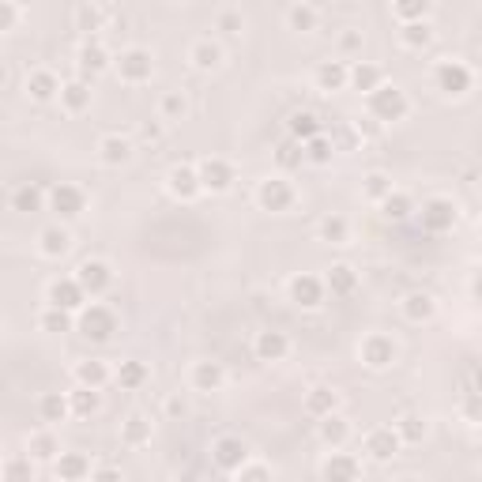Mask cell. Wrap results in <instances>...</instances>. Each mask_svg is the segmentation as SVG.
Masks as SVG:
<instances>
[{
	"label": "cell",
	"mask_w": 482,
	"mask_h": 482,
	"mask_svg": "<svg viewBox=\"0 0 482 482\" xmlns=\"http://www.w3.org/2000/svg\"><path fill=\"white\" fill-rule=\"evenodd\" d=\"M117 328H121L117 313L110 305H102V302H91V305H83L76 313V332L83 335V340H91V343H110L117 335Z\"/></svg>",
	"instance_id": "6da1fadb"
},
{
	"label": "cell",
	"mask_w": 482,
	"mask_h": 482,
	"mask_svg": "<svg viewBox=\"0 0 482 482\" xmlns=\"http://www.w3.org/2000/svg\"><path fill=\"white\" fill-rule=\"evenodd\" d=\"M366 102H369V117L381 124H396V121H404L407 114H411V98H407V91L404 87H396V83H385V87H377L373 95H366Z\"/></svg>",
	"instance_id": "7a4b0ae2"
},
{
	"label": "cell",
	"mask_w": 482,
	"mask_h": 482,
	"mask_svg": "<svg viewBox=\"0 0 482 482\" xmlns=\"http://www.w3.org/2000/svg\"><path fill=\"white\" fill-rule=\"evenodd\" d=\"M414 215L426 234H449L459 219V207L449 196H430V200H423V207H414Z\"/></svg>",
	"instance_id": "3957f363"
},
{
	"label": "cell",
	"mask_w": 482,
	"mask_h": 482,
	"mask_svg": "<svg viewBox=\"0 0 482 482\" xmlns=\"http://www.w3.org/2000/svg\"><path fill=\"white\" fill-rule=\"evenodd\" d=\"M471 83H475V76H471V68L464 65V60L445 57V60H437L433 65V87L441 91L445 98H464L471 91Z\"/></svg>",
	"instance_id": "277c9868"
},
{
	"label": "cell",
	"mask_w": 482,
	"mask_h": 482,
	"mask_svg": "<svg viewBox=\"0 0 482 482\" xmlns=\"http://www.w3.org/2000/svg\"><path fill=\"white\" fill-rule=\"evenodd\" d=\"M196 181H200V193H230L238 181V170L230 159H219V155H207L196 162Z\"/></svg>",
	"instance_id": "5b68a950"
},
{
	"label": "cell",
	"mask_w": 482,
	"mask_h": 482,
	"mask_svg": "<svg viewBox=\"0 0 482 482\" xmlns=\"http://www.w3.org/2000/svg\"><path fill=\"white\" fill-rule=\"evenodd\" d=\"M46 207L60 219V226H65V223H72V219H79L83 212H87V193H83L79 185L60 181L46 193Z\"/></svg>",
	"instance_id": "8992f818"
},
{
	"label": "cell",
	"mask_w": 482,
	"mask_h": 482,
	"mask_svg": "<svg viewBox=\"0 0 482 482\" xmlns=\"http://www.w3.org/2000/svg\"><path fill=\"white\" fill-rule=\"evenodd\" d=\"M295 200H298V188L290 185L286 177H264L260 185H257V204H260V212H271V215H283V212H290L295 207Z\"/></svg>",
	"instance_id": "52a82bcc"
},
{
	"label": "cell",
	"mask_w": 482,
	"mask_h": 482,
	"mask_svg": "<svg viewBox=\"0 0 482 482\" xmlns=\"http://www.w3.org/2000/svg\"><path fill=\"white\" fill-rule=\"evenodd\" d=\"M114 68H117L121 83H148L155 76V57L143 46H129L114 57Z\"/></svg>",
	"instance_id": "ba28073f"
},
{
	"label": "cell",
	"mask_w": 482,
	"mask_h": 482,
	"mask_svg": "<svg viewBox=\"0 0 482 482\" xmlns=\"http://www.w3.org/2000/svg\"><path fill=\"white\" fill-rule=\"evenodd\" d=\"M396 354H400V350H396V340H392V335H385V332H369L366 340H362V347H359L362 366L373 369V373L388 369L396 362Z\"/></svg>",
	"instance_id": "9c48e42d"
},
{
	"label": "cell",
	"mask_w": 482,
	"mask_h": 482,
	"mask_svg": "<svg viewBox=\"0 0 482 482\" xmlns=\"http://www.w3.org/2000/svg\"><path fill=\"white\" fill-rule=\"evenodd\" d=\"M76 283H79V290L87 298H102L106 290L114 286V268L106 264V260H83L79 268H76V276H72Z\"/></svg>",
	"instance_id": "30bf717a"
},
{
	"label": "cell",
	"mask_w": 482,
	"mask_h": 482,
	"mask_svg": "<svg viewBox=\"0 0 482 482\" xmlns=\"http://www.w3.org/2000/svg\"><path fill=\"white\" fill-rule=\"evenodd\" d=\"M114 65V57H110V50L102 46V38H83V46H79V53H76V68H79V79H95V76H102Z\"/></svg>",
	"instance_id": "8fae6325"
},
{
	"label": "cell",
	"mask_w": 482,
	"mask_h": 482,
	"mask_svg": "<svg viewBox=\"0 0 482 482\" xmlns=\"http://www.w3.org/2000/svg\"><path fill=\"white\" fill-rule=\"evenodd\" d=\"M212 464H215L219 471H230V475H234L241 464H249V445L241 441V437H234V433L215 437V441H212Z\"/></svg>",
	"instance_id": "7c38bea8"
},
{
	"label": "cell",
	"mask_w": 482,
	"mask_h": 482,
	"mask_svg": "<svg viewBox=\"0 0 482 482\" xmlns=\"http://www.w3.org/2000/svg\"><path fill=\"white\" fill-rule=\"evenodd\" d=\"M286 298L295 302L298 309H317L324 302V279L309 276V271H298V276L286 283Z\"/></svg>",
	"instance_id": "4fadbf2b"
},
{
	"label": "cell",
	"mask_w": 482,
	"mask_h": 482,
	"mask_svg": "<svg viewBox=\"0 0 482 482\" xmlns=\"http://www.w3.org/2000/svg\"><path fill=\"white\" fill-rule=\"evenodd\" d=\"M46 305H50V309H65V313H72V317H76V313L87 305V295H83L79 283H76L72 276H68V279H53V283L46 286Z\"/></svg>",
	"instance_id": "5bb4252c"
},
{
	"label": "cell",
	"mask_w": 482,
	"mask_h": 482,
	"mask_svg": "<svg viewBox=\"0 0 482 482\" xmlns=\"http://www.w3.org/2000/svg\"><path fill=\"white\" fill-rule=\"evenodd\" d=\"M362 449H366V456L373 459V464H392L396 456H400V437H396V430L392 426H377V430H369L366 433V441H362Z\"/></svg>",
	"instance_id": "9a60e30c"
},
{
	"label": "cell",
	"mask_w": 482,
	"mask_h": 482,
	"mask_svg": "<svg viewBox=\"0 0 482 482\" xmlns=\"http://www.w3.org/2000/svg\"><path fill=\"white\" fill-rule=\"evenodd\" d=\"M362 475V464H359V456L354 452H328L324 456V464H321V478L324 482H359Z\"/></svg>",
	"instance_id": "2e32d148"
},
{
	"label": "cell",
	"mask_w": 482,
	"mask_h": 482,
	"mask_svg": "<svg viewBox=\"0 0 482 482\" xmlns=\"http://www.w3.org/2000/svg\"><path fill=\"white\" fill-rule=\"evenodd\" d=\"M347 87L359 95H373L377 87H385V68L373 65V60H350L347 65Z\"/></svg>",
	"instance_id": "e0dca14e"
},
{
	"label": "cell",
	"mask_w": 482,
	"mask_h": 482,
	"mask_svg": "<svg viewBox=\"0 0 482 482\" xmlns=\"http://www.w3.org/2000/svg\"><path fill=\"white\" fill-rule=\"evenodd\" d=\"M166 188H170V196L174 200H196L200 196V181H196V166H188V162H177L170 166V174H166Z\"/></svg>",
	"instance_id": "ac0fdd59"
},
{
	"label": "cell",
	"mask_w": 482,
	"mask_h": 482,
	"mask_svg": "<svg viewBox=\"0 0 482 482\" xmlns=\"http://www.w3.org/2000/svg\"><path fill=\"white\" fill-rule=\"evenodd\" d=\"M253 354H257L260 362H283L286 354H290V335H286V332H276V328L257 332V340H253Z\"/></svg>",
	"instance_id": "d6986e66"
},
{
	"label": "cell",
	"mask_w": 482,
	"mask_h": 482,
	"mask_svg": "<svg viewBox=\"0 0 482 482\" xmlns=\"http://www.w3.org/2000/svg\"><path fill=\"white\" fill-rule=\"evenodd\" d=\"M188 385H193V392H219L226 385V369L223 362H193V369H188Z\"/></svg>",
	"instance_id": "ffe728a7"
},
{
	"label": "cell",
	"mask_w": 482,
	"mask_h": 482,
	"mask_svg": "<svg viewBox=\"0 0 482 482\" xmlns=\"http://www.w3.org/2000/svg\"><path fill=\"white\" fill-rule=\"evenodd\" d=\"M98 162L102 166H110V170H121V166H129L132 162V140H124V136H102L98 140Z\"/></svg>",
	"instance_id": "44dd1931"
},
{
	"label": "cell",
	"mask_w": 482,
	"mask_h": 482,
	"mask_svg": "<svg viewBox=\"0 0 482 482\" xmlns=\"http://www.w3.org/2000/svg\"><path fill=\"white\" fill-rule=\"evenodd\" d=\"M72 249V234H68V226H60V223H53V226H46L38 234V253L46 257V260H60Z\"/></svg>",
	"instance_id": "7402d4cb"
},
{
	"label": "cell",
	"mask_w": 482,
	"mask_h": 482,
	"mask_svg": "<svg viewBox=\"0 0 482 482\" xmlns=\"http://www.w3.org/2000/svg\"><path fill=\"white\" fill-rule=\"evenodd\" d=\"M354 290H359V271L350 264H332L328 276H324V295L332 298H350Z\"/></svg>",
	"instance_id": "603a6c76"
},
{
	"label": "cell",
	"mask_w": 482,
	"mask_h": 482,
	"mask_svg": "<svg viewBox=\"0 0 482 482\" xmlns=\"http://www.w3.org/2000/svg\"><path fill=\"white\" fill-rule=\"evenodd\" d=\"M53 475L60 482H87L91 478V459L83 452H60L53 459Z\"/></svg>",
	"instance_id": "cb8c5ba5"
},
{
	"label": "cell",
	"mask_w": 482,
	"mask_h": 482,
	"mask_svg": "<svg viewBox=\"0 0 482 482\" xmlns=\"http://www.w3.org/2000/svg\"><path fill=\"white\" fill-rule=\"evenodd\" d=\"M313 83H317V91L324 95H335L347 87V60H321L317 68H313Z\"/></svg>",
	"instance_id": "d4e9b609"
},
{
	"label": "cell",
	"mask_w": 482,
	"mask_h": 482,
	"mask_svg": "<svg viewBox=\"0 0 482 482\" xmlns=\"http://www.w3.org/2000/svg\"><path fill=\"white\" fill-rule=\"evenodd\" d=\"M400 309H404V317L411 324H430L437 317V298L426 295V290H411V295L400 302Z\"/></svg>",
	"instance_id": "484cf974"
},
{
	"label": "cell",
	"mask_w": 482,
	"mask_h": 482,
	"mask_svg": "<svg viewBox=\"0 0 482 482\" xmlns=\"http://www.w3.org/2000/svg\"><path fill=\"white\" fill-rule=\"evenodd\" d=\"M60 106H65L68 114H83V110H91V83L87 79H65L60 83Z\"/></svg>",
	"instance_id": "4316f807"
},
{
	"label": "cell",
	"mask_w": 482,
	"mask_h": 482,
	"mask_svg": "<svg viewBox=\"0 0 482 482\" xmlns=\"http://www.w3.org/2000/svg\"><path fill=\"white\" fill-rule=\"evenodd\" d=\"M317 437L335 452V449H343V445H347L350 423H347V418H343L340 411H335V414H324V418H317Z\"/></svg>",
	"instance_id": "83f0119b"
},
{
	"label": "cell",
	"mask_w": 482,
	"mask_h": 482,
	"mask_svg": "<svg viewBox=\"0 0 482 482\" xmlns=\"http://www.w3.org/2000/svg\"><path fill=\"white\" fill-rule=\"evenodd\" d=\"M12 212L19 215H38V212H46V188L27 181V185H19L15 193H12Z\"/></svg>",
	"instance_id": "f1b7e54d"
},
{
	"label": "cell",
	"mask_w": 482,
	"mask_h": 482,
	"mask_svg": "<svg viewBox=\"0 0 482 482\" xmlns=\"http://www.w3.org/2000/svg\"><path fill=\"white\" fill-rule=\"evenodd\" d=\"M188 60H193V68H200V72H215L223 65V46L215 38H200V41H193V50H188Z\"/></svg>",
	"instance_id": "f546056e"
},
{
	"label": "cell",
	"mask_w": 482,
	"mask_h": 482,
	"mask_svg": "<svg viewBox=\"0 0 482 482\" xmlns=\"http://www.w3.org/2000/svg\"><path fill=\"white\" fill-rule=\"evenodd\" d=\"M324 129H321V121H317V114H309V110H298V114H290V121H286V140H295V143H305L313 140V136H321Z\"/></svg>",
	"instance_id": "4dcf8cb0"
},
{
	"label": "cell",
	"mask_w": 482,
	"mask_h": 482,
	"mask_svg": "<svg viewBox=\"0 0 482 482\" xmlns=\"http://www.w3.org/2000/svg\"><path fill=\"white\" fill-rule=\"evenodd\" d=\"M72 377H76V385H79V388H102L114 373H110V366L102 362V359H83V362H76Z\"/></svg>",
	"instance_id": "1f68e13d"
},
{
	"label": "cell",
	"mask_w": 482,
	"mask_h": 482,
	"mask_svg": "<svg viewBox=\"0 0 482 482\" xmlns=\"http://www.w3.org/2000/svg\"><path fill=\"white\" fill-rule=\"evenodd\" d=\"M121 441L129 445V449H143V445H151V418L148 414H129L121 423Z\"/></svg>",
	"instance_id": "d6a6232c"
},
{
	"label": "cell",
	"mask_w": 482,
	"mask_h": 482,
	"mask_svg": "<svg viewBox=\"0 0 482 482\" xmlns=\"http://www.w3.org/2000/svg\"><path fill=\"white\" fill-rule=\"evenodd\" d=\"M381 207V215L388 219V223H407L411 215H414V196L411 193H404V188H392V193L377 204Z\"/></svg>",
	"instance_id": "836d02e7"
},
{
	"label": "cell",
	"mask_w": 482,
	"mask_h": 482,
	"mask_svg": "<svg viewBox=\"0 0 482 482\" xmlns=\"http://www.w3.org/2000/svg\"><path fill=\"white\" fill-rule=\"evenodd\" d=\"M27 95H31L34 102H53V98L60 95V79H57V72H50V68H34V72L27 76Z\"/></svg>",
	"instance_id": "e575fe53"
},
{
	"label": "cell",
	"mask_w": 482,
	"mask_h": 482,
	"mask_svg": "<svg viewBox=\"0 0 482 482\" xmlns=\"http://www.w3.org/2000/svg\"><path fill=\"white\" fill-rule=\"evenodd\" d=\"M27 452H31L34 464H53V459L60 456V441H57V433H53V430H38V433H31Z\"/></svg>",
	"instance_id": "d590c367"
},
{
	"label": "cell",
	"mask_w": 482,
	"mask_h": 482,
	"mask_svg": "<svg viewBox=\"0 0 482 482\" xmlns=\"http://www.w3.org/2000/svg\"><path fill=\"white\" fill-rule=\"evenodd\" d=\"M305 411H309L313 418L335 414V411H340V392H335V388H328V385L309 388V396H305Z\"/></svg>",
	"instance_id": "8d00e7d4"
},
{
	"label": "cell",
	"mask_w": 482,
	"mask_h": 482,
	"mask_svg": "<svg viewBox=\"0 0 482 482\" xmlns=\"http://www.w3.org/2000/svg\"><path fill=\"white\" fill-rule=\"evenodd\" d=\"M68 411H72V418H95L98 411H102V396H98V388H72L68 392Z\"/></svg>",
	"instance_id": "74e56055"
},
{
	"label": "cell",
	"mask_w": 482,
	"mask_h": 482,
	"mask_svg": "<svg viewBox=\"0 0 482 482\" xmlns=\"http://www.w3.org/2000/svg\"><path fill=\"white\" fill-rule=\"evenodd\" d=\"M38 414H41V423H65V418H72V411H68V396L65 392H46L38 400Z\"/></svg>",
	"instance_id": "f35d334b"
},
{
	"label": "cell",
	"mask_w": 482,
	"mask_h": 482,
	"mask_svg": "<svg viewBox=\"0 0 482 482\" xmlns=\"http://www.w3.org/2000/svg\"><path fill=\"white\" fill-rule=\"evenodd\" d=\"M392 430H396V437H400V445H423L426 433H430V426H426L423 414H404Z\"/></svg>",
	"instance_id": "ab89813d"
},
{
	"label": "cell",
	"mask_w": 482,
	"mask_h": 482,
	"mask_svg": "<svg viewBox=\"0 0 482 482\" xmlns=\"http://www.w3.org/2000/svg\"><path fill=\"white\" fill-rule=\"evenodd\" d=\"M430 12H433L430 0H396V5H392V15L400 19L404 27H407V23H426Z\"/></svg>",
	"instance_id": "60d3db41"
},
{
	"label": "cell",
	"mask_w": 482,
	"mask_h": 482,
	"mask_svg": "<svg viewBox=\"0 0 482 482\" xmlns=\"http://www.w3.org/2000/svg\"><path fill=\"white\" fill-rule=\"evenodd\" d=\"M400 41H404V50H414V53H423L433 46V27H430V19L426 23H407L400 27Z\"/></svg>",
	"instance_id": "b9f144b4"
},
{
	"label": "cell",
	"mask_w": 482,
	"mask_h": 482,
	"mask_svg": "<svg viewBox=\"0 0 482 482\" xmlns=\"http://www.w3.org/2000/svg\"><path fill=\"white\" fill-rule=\"evenodd\" d=\"M317 234H321V241H328V245H347V241H350V223H347L343 215H324V219L317 223Z\"/></svg>",
	"instance_id": "7bdbcfd3"
},
{
	"label": "cell",
	"mask_w": 482,
	"mask_h": 482,
	"mask_svg": "<svg viewBox=\"0 0 482 482\" xmlns=\"http://www.w3.org/2000/svg\"><path fill=\"white\" fill-rule=\"evenodd\" d=\"M38 328L41 332H50V335H65V332H76V317L65 309H41V317H38Z\"/></svg>",
	"instance_id": "ee69618b"
},
{
	"label": "cell",
	"mask_w": 482,
	"mask_h": 482,
	"mask_svg": "<svg viewBox=\"0 0 482 482\" xmlns=\"http://www.w3.org/2000/svg\"><path fill=\"white\" fill-rule=\"evenodd\" d=\"M151 381V369L143 366V362H136V359H129V362H121V369H117V385L121 388H129V392H136V388H143Z\"/></svg>",
	"instance_id": "f6af8a7d"
},
{
	"label": "cell",
	"mask_w": 482,
	"mask_h": 482,
	"mask_svg": "<svg viewBox=\"0 0 482 482\" xmlns=\"http://www.w3.org/2000/svg\"><path fill=\"white\" fill-rule=\"evenodd\" d=\"M185 114H188V102H185L181 91H166V95L159 98V121H162V124L185 121Z\"/></svg>",
	"instance_id": "bcb514c9"
},
{
	"label": "cell",
	"mask_w": 482,
	"mask_h": 482,
	"mask_svg": "<svg viewBox=\"0 0 482 482\" xmlns=\"http://www.w3.org/2000/svg\"><path fill=\"white\" fill-rule=\"evenodd\" d=\"M392 188H396V185H392V177H388L385 170H369V174L362 177V196H366L369 204H381V200L392 193Z\"/></svg>",
	"instance_id": "7dc6e473"
},
{
	"label": "cell",
	"mask_w": 482,
	"mask_h": 482,
	"mask_svg": "<svg viewBox=\"0 0 482 482\" xmlns=\"http://www.w3.org/2000/svg\"><path fill=\"white\" fill-rule=\"evenodd\" d=\"M317 19H321V12L313 8V5H290L286 8V27L290 31H317Z\"/></svg>",
	"instance_id": "c3c4849f"
},
{
	"label": "cell",
	"mask_w": 482,
	"mask_h": 482,
	"mask_svg": "<svg viewBox=\"0 0 482 482\" xmlns=\"http://www.w3.org/2000/svg\"><path fill=\"white\" fill-rule=\"evenodd\" d=\"M0 475H5V482H34V459L31 456H8Z\"/></svg>",
	"instance_id": "681fc988"
},
{
	"label": "cell",
	"mask_w": 482,
	"mask_h": 482,
	"mask_svg": "<svg viewBox=\"0 0 482 482\" xmlns=\"http://www.w3.org/2000/svg\"><path fill=\"white\" fill-rule=\"evenodd\" d=\"M276 166L279 170H302L305 166V151H302V143H295V140H283L279 148H276Z\"/></svg>",
	"instance_id": "f907efd6"
},
{
	"label": "cell",
	"mask_w": 482,
	"mask_h": 482,
	"mask_svg": "<svg viewBox=\"0 0 482 482\" xmlns=\"http://www.w3.org/2000/svg\"><path fill=\"white\" fill-rule=\"evenodd\" d=\"M302 151H305V162H313V166H328V162L335 159V140H328V136L321 132V136H313Z\"/></svg>",
	"instance_id": "816d5d0a"
},
{
	"label": "cell",
	"mask_w": 482,
	"mask_h": 482,
	"mask_svg": "<svg viewBox=\"0 0 482 482\" xmlns=\"http://www.w3.org/2000/svg\"><path fill=\"white\" fill-rule=\"evenodd\" d=\"M72 15H76V31H87V38L91 31H102V23H106V8L102 5H79Z\"/></svg>",
	"instance_id": "f5cc1de1"
},
{
	"label": "cell",
	"mask_w": 482,
	"mask_h": 482,
	"mask_svg": "<svg viewBox=\"0 0 482 482\" xmlns=\"http://www.w3.org/2000/svg\"><path fill=\"white\" fill-rule=\"evenodd\" d=\"M234 482H276V475H271V468L260 464V459H249V464H241L234 471Z\"/></svg>",
	"instance_id": "db71d44e"
},
{
	"label": "cell",
	"mask_w": 482,
	"mask_h": 482,
	"mask_svg": "<svg viewBox=\"0 0 482 482\" xmlns=\"http://www.w3.org/2000/svg\"><path fill=\"white\" fill-rule=\"evenodd\" d=\"M241 27H245V15L238 8H223L215 15V31H223V34H241Z\"/></svg>",
	"instance_id": "11a10c76"
},
{
	"label": "cell",
	"mask_w": 482,
	"mask_h": 482,
	"mask_svg": "<svg viewBox=\"0 0 482 482\" xmlns=\"http://www.w3.org/2000/svg\"><path fill=\"white\" fill-rule=\"evenodd\" d=\"M350 129H354V136H359V140H377V136H381V124H377L369 114L366 117H354Z\"/></svg>",
	"instance_id": "9f6ffc18"
},
{
	"label": "cell",
	"mask_w": 482,
	"mask_h": 482,
	"mask_svg": "<svg viewBox=\"0 0 482 482\" xmlns=\"http://www.w3.org/2000/svg\"><path fill=\"white\" fill-rule=\"evenodd\" d=\"M340 53H343V57L362 53V31H343V34H340Z\"/></svg>",
	"instance_id": "6f0895ef"
},
{
	"label": "cell",
	"mask_w": 482,
	"mask_h": 482,
	"mask_svg": "<svg viewBox=\"0 0 482 482\" xmlns=\"http://www.w3.org/2000/svg\"><path fill=\"white\" fill-rule=\"evenodd\" d=\"M19 5H12V0H0V31H12L19 23Z\"/></svg>",
	"instance_id": "680465c9"
},
{
	"label": "cell",
	"mask_w": 482,
	"mask_h": 482,
	"mask_svg": "<svg viewBox=\"0 0 482 482\" xmlns=\"http://www.w3.org/2000/svg\"><path fill=\"white\" fill-rule=\"evenodd\" d=\"M162 136H166V124H162V121H143V124H140V140H143V143H159Z\"/></svg>",
	"instance_id": "91938a15"
},
{
	"label": "cell",
	"mask_w": 482,
	"mask_h": 482,
	"mask_svg": "<svg viewBox=\"0 0 482 482\" xmlns=\"http://www.w3.org/2000/svg\"><path fill=\"white\" fill-rule=\"evenodd\" d=\"M87 482H124V475L117 468H91V478Z\"/></svg>",
	"instance_id": "94428289"
},
{
	"label": "cell",
	"mask_w": 482,
	"mask_h": 482,
	"mask_svg": "<svg viewBox=\"0 0 482 482\" xmlns=\"http://www.w3.org/2000/svg\"><path fill=\"white\" fill-rule=\"evenodd\" d=\"M166 414H174V418H177V414H185V404L177 400V396H174V400H166Z\"/></svg>",
	"instance_id": "6125c7cd"
},
{
	"label": "cell",
	"mask_w": 482,
	"mask_h": 482,
	"mask_svg": "<svg viewBox=\"0 0 482 482\" xmlns=\"http://www.w3.org/2000/svg\"><path fill=\"white\" fill-rule=\"evenodd\" d=\"M396 482H423V478H414V475H404V478H396Z\"/></svg>",
	"instance_id": "be15d7a7"
},
{
	"label": "cell",
	"mask_w": 482,
	"mask_h": 482,
	"mask_svg": "<svg viewBox=\"0 0 482 482\" xmlns=\"http://www.w3.org/2000/svg\"><path fill=\"white\" fill-rule=\"evenodd\" d=\"M5 459H8V456H5V449H0V468H5Z\"/></svg>",
	"instance_id": "e7e4bbea"
},
{
	"label": "cell",
	"mask_w": 482,
	"mask_h": 482,
	"mask_svg": "<svg viewBox=\"0 0 482 482\" xmlns=\"http://www.w3.org/2000/svg\"><path fill=\"white\" fill-rule=\"evenodd\" d=\"M0 335H5V328H0Z\"/></svg>",
	"instance_id": "03108f58"
},
{
	"label": "cell",
	"mask_w": 482,
	"mask_h": 482,
	"mask_svg": "<svg viewBox=\"0 0 482 482\" xmlns=\"http://www.w3.org/2000/svg\"><path fill=\"white\" fill-rule=\"evenodd\" d=\"M57 482H60V478H57Z\"/></svg>",
	"instance_id": "003e7915"
}]
</instances>
